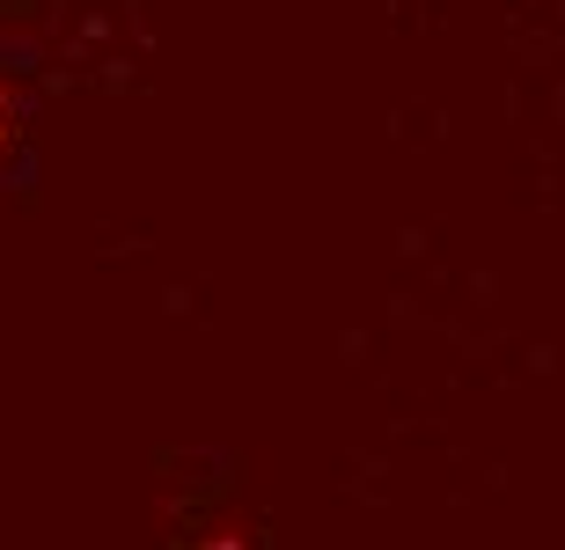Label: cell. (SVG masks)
Returning a JSON list of instances; mask_svg holds the SVG:
<instances>
[{
	"mask_svg": "<svg viewBox=\"0 0 565 550\" xmlns=\"http://www.w3.org/2000/svg\"><path fill=\"white\" fill-rule=\"evenodd\" d=\"M8 132H15V88L0 82V148H8Z\"/></svg>",
	"mask_w": 565,
	"mask_h": 550,
	"instance_id": "obj_1",
	"label": "cell"
}]
</instances>
